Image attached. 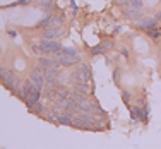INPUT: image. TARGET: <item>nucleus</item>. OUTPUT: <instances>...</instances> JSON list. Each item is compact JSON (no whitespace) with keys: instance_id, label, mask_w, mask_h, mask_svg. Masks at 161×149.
<instances>
[{"instance_id":"f257e3e1","label":"nucleus","mask_w":161,"mask_h":149,"mask_svg":"<svg viewBox=\"0 0 161 149\" xmlns=\"http://www.w3.org/2000/svg\"><path fill=\"white\" fill-rule=\"evenodd\" d=\"M0 82L3 84V86L7 87V89H10L12 93H16V91L21 87V77L16 74L14 70H10V69H3V75L0 77Z\"/></svg>"},{"instance_id":"f03ea898","label":"nucleus","mask_w":161,"mask_h":149,"mask_svg":"<svg viewBox=\"0 0 161 149\" xmlns=\"http://www.w3.org/2000/svg\"><path fill=\"white\" fill-rule=\"evenodd\" d=\"M38 45L41 47V55H53V53L60 52L62 45L57 40H48V38H40Z\"/></svg>"},{"instance_id":"7ed1b4c3","label":"nucleus","mask_w":161,"mask_h":149,"mask_svg":"<svg viewBox=\"0 0 161 149\" xmlns=\"http://www.w3.org/2000/svg\"><path fill=\"white\" fill-rule=\"evenodd\" d=\"M72 75H74V81H86V82H89L91 69H89L87 63L79 62L77 65H75V70H72Z\"/></svg>"},{"instance_id":"20e7f679","label":"nucleus","mask_w":161,"mask_h":149,"mask_svg":"<svg viewBox=\"0 0 161 149\" xmlns=\"http://www.w3.org/2000/svg\"><path fill=\"white\" fill-rule=\"evenodd\" d=\"M57 60H58V65L62 69H69L72 65H77L80 62V57L79 55H53Z\"/></svg>"},{"instance_id":"39448f33","label":"nucleus","mask_w":161,"mask_h":149,"mask_svg":"<svg viewBox=\"0 0 161 149\" xmlns=\"http://www.w3.org/2000/svg\"><path fill=\"white\" fill-rule=\"evenodd\" d=\"M62 36H65V28H47L41 33V38H48V40H60Z\"/></svg>"},{"instance_id":"423d86ee","label":"nucleus","mask_w":161,"mask_h":149,"mask_svg":"<svg viewBox=\"0 0 161 149\" xmlns=\"http://www.w3.org/2000/svg\"><path fill=\"white\" fill-rule=\"evenodd\" d=\"M136 26L142 31H149V29H154L158 28V19L156 17H142L136 22Z\"/></svg>"},{"instance_id":"0eeeda50","label":"nucleus","mask_w":161,"mask_h":149,"mask_svg":"<svg viewBox=\"0 0 161 149\" xmlns=\"http://www.w3.org/2000/svg\"><path fill=\"white\" fill-rule=\"evenodd\" d=\"M41 91H43L41 87H36V86L33 84V87H31V91H29V94H28V96H26V99H24V103L29 106V108H31L34 103L40 101V98H41Z\"/></svg>"},{"instance_id":"6e6552de","label":"nucleus","mask_w":161,"mask_h":149,"mask_svg":"<svg viewBox=\"0 0 161 149\" xmlns=\"http://www.w3.org/2000/svg\"><path fill=\"white\" fill-rule=\"evenodd\" d=\"M115 47V43L113 41H103V43H99V45H96V47H93L89 50V53L91 55H105L106 52H108V50H112Z\"/></svg>"},{"instance_id":"1a4fd4ad","label":"nucleus","mask_w":161,"mask_h":149,"mask_svg":"<svg viewBox=\"0 0 161 149\" xmlns=\"http://www.w3.org/2000/svg\"><path fill=\"white\" fill-rule=\"evenodd\" d=\"M29 81H31L34 86L36 87H41V89H43V86H45V75L41 74L40 70H36V69H33L31 70V74H29Z\"/></svg>"},{"instance_id":"9d476101","label":"nucleus","mask_w":161,"mask_h":149,"mask_svg":"<svg viewBox=\"0 0 161 149\" xmlns=\"http://www.w3.org/2000/svg\"><path fill=\"white\" fill-rule=\"evenodd\" d=\"M124 16L127 17V19H130V21H134V22H137L139 19H142L144 16H142V10H136V9H130V7H125L124 5Z\"/></svg>"},{"instance_id":"9b49d317","label":"nucleus","mask_w":161,"mask_h":149,"mask_svg":"<svg viewBox=\"0 0 161 149\" xmlns=\"http://www.w3.org/2000/svg\"><path fill=\"white\" fill-rule=\"evenodd\" d=\"M70 87H72L74 91H79V93L86 94V96L91 93V87H89V84H87L86 81H74Z\"/></svg>"},{"instance_id":"f8f14e48","label":"nucleus","mask_w":161,"mask_h":149,"mask_svg":"<svg viewBox=\"0 0 161 149\" xmlns=\"http://www.w3.org/2000/svg\"><path fill=\"white\" fill-rule=\"evenodd\" d=\"M31 112L33 113H36V115H40V117H48V108H47V106H45V105H41V103L40 101H38V103H34V105L31 106Z\"/></svg>"},{"instance_id":"ddd939ff","label":"nucleus","mask_w":161,"mask_h":149,"mask_svg":"<svg viewBox=\"0 0 161 149\" xmlns=\"http://www.w3.org/2000/svg\"><path fill=\"white\" fill-rule=\"evenodd\" d=\"M52 17H53V14L48 12L47 16L41 19V21H38L36 24H34V28H36V29H47L48 26H50V21H52Z\"/></svg>"},{"instance_id":"4468645a","label":"nucleus","mask_w":161,"mask_h":149,"mask_svg":"<svg viewBox=\"0 0 161 149\" xmlns=\"http://www.w3.org/2000/svg\"><path fill=\"white\" fill-rule=\"evenodd\" d=\"M60 86V81L58 79H45V86H43V91L47 93V91H52L55 89V87Z\"/></svg>"},{"instance_id":"2eb2a0df","label":"nucleus","mask_w":161,"mask_h":149,"mask_svg":"<svg viewBox=\"0 0 161 149\" xmlns=\"http://www.w3.org/2000/svg\"><path fill=\"white\" fill-rule=\"evenodd\" d=\"M53 55H79V52H77V48H74V47H62L60 52L53 53Z\"/></svg>"},{"instance_id":"dca6fc26","label":"nucleus","mask_w":161,"mask_h":149,"mask_svg":"<svg viewBox=\"0 0 161 149\" xmlns=\"http://www.w3.org/2000/svg\"><path fill=\"white\" fill-rule=\"evenodd\" d=\"M38 5L43 10H47V12H52L53 5H55V0H38Z\"/></svg>"},{"instance_id":"f3484780","label":"nucleus","mask_w":161,"mask_h":149,"mask_svg":"<svg viewBox=\"0 0 161 149\" xmlns=\"http://www.w3.org/2000/svg\"><path fill=\"white\" fill-rule=\"evenodd\" d=\"M62 26H64V16H62V14H60V16L57 14V16L52 17V21H50V26H48V28H62Z\"/></svg>"},{"instance_id":"a211bd4d","label":"nucleus","mask_w":161,"mask_h":149,"mask_svg":"<svg viewBox=\"0 0 161 149\" xmlns=\"http://www.w3.org/2000/svg\"><path fill=\"white\" fill-rule=\"evenodd\" d=\"M125 7H130V9H136V10H142L144 9V2L142 0H129L127 3H124Z\"/></svg>"},{"instance_id":"6ab92c4d","label":"nucleus","mask_w":161,"mask_h":149,"mask_svg":"<svg viewBox=\"0 0 161 149\" xmlns=\"http://www.w3.org/2000/svg\"><path fill=\"white\" fill-rule=\"evenodd\" d=\"M130 118L132 120H139V118H142V110L137 106V108H132L130 110Z\"/></svg>"},{"instance_id":"aec40b11","label":"nucleus","mask_w":161,"mask_h":149,"mask_svg":"<svg viewBox=\"0 0 161 149\" xmlns=\"http://www.w3.org/2000/svg\"><path fill=\"white\" fill-rule=\"evenodd\" d=\"M122 99H124L125 103H129V99H130V93H129V91H122Z\"/></svg>"},{"instance_id":"412c9836","label":"nucleus","mask_w":161,"mask_h":149,"mask_svg":"<svg viewBox=\"0 0 161 149\" xmlns=\"http://www.w3.org/2000/svg\"><path fill=\"white\" fill-rule=\"evenodd\" d=\"M120 53H122L124 57H127V58H129V50H127V48H120Z\"/></svg>"},{"instance_id":"4be33fe9","label":"nucleus","mask_w":161,"mask_h":149,"mask_svg":"<svg viewBox=\"0 0 161 149\" xmlns=\"http://www.w3.org/2000/svg\"><path fill=\"white\" fill-rule=\"evenodd\" d=\"M115 3H118V5H124V3H127L129 0H113Z\"/></svg>"},{"instance_id":"5701e85b","label":"nucleus","mask_w":161,"mask_h":149,"mask_svg":"<svg viewBox=\"0 0 161 149\" xmlns=\"http://www.w3.org/2000/svg\"><path fill=\"white\" fill-rule=\"evenodd\" d=\"M154 17L158 19V22H161V10H158V12L154 14Z\"/></svg>"},{"instance_id":"b1692460","label":"nucleus","mask_w":161,"mask_h":149,"mask_svg":"<svg viewBox=\"0 0 161 149\" xmlns=\"http://www.w3.org/2000/svg\"><path fill=\"white\" fill-rule=\"evenodd\" d=\"M159 38H161V29H159Z\"/></svg>"},{"instance_id":"393cba45","label":"nucleus","mask_w":161,"mask_h":149,"mask_svg":"<svg viewBox=\"0 0 161 149\" xmlns=\"http://www.w3.org/2000/svg\"><path fill=\"white\" fill-rule=\"evenodd\" d=\"M159 53H161V48H159Z\"/></svg>"}]
</instances>
